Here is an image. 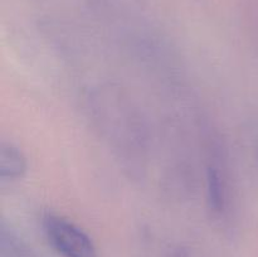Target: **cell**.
<instances>
[{"label":"cell","instance_id":"obj_1","mask_svg":"<svg viewBox=\"0 0 258 257\" xmlns=\"http://www.w3.org/2000/svg\"><path fill=\"white\" fill-rule=\"evenodd\" d=\"M112 101L110 100V93H101L97 97H93V101L97 102L93 108L100 115V118L96 120L118 151L125 150L128 153L133 149L141 150L144 145L143 133L138 117L130 110L133 107L127 101L120 100L121 96L116 92H112Z\"/></svg>","mask_w":258,"mask_h":257},{"label":"cell","instance_id":"obj_2","mask_svg":"<svg viewBox=\"0 0 258 257\" xmlns=\"http://www.w3.org/2000/svg\"><path fill=\"white\" fill-rule=\"evenodd\" d=\"M207 204L219 221L228 219L234 207V190L226 149L218 138L212 136L206 163Z\"/></svg>","mask_w":258,"mask_h":257},{"label":"cell","instance_id":"obj_3","mask_svg":"<svg viewBox=\"0 0 258 257\" xmlns=\"http://www.w3.org/2000/svg\"><path fill=\"white\" fill-rule=\"evenodd\" d=\"M42 227L49 246L62 257H98L92 238L78 224L62 214L47 212Z\"/></svg>","mask_w":258,"mask_h":257},{"label":"cell","instance_id":"obj_4","mask_svg":"<svg viewBox=\"0 0 258 257\" xmlns=\"http://www.w3.org/2000/svg\"><path fill=\"white\" fill-rule=\"evenodd\" d=\"M27 156L15 144L3 141L0 146V180L2 184L14 183L25 175Z\"/></svg>","mask_w":258,"mask_h":257}]
</instances>
